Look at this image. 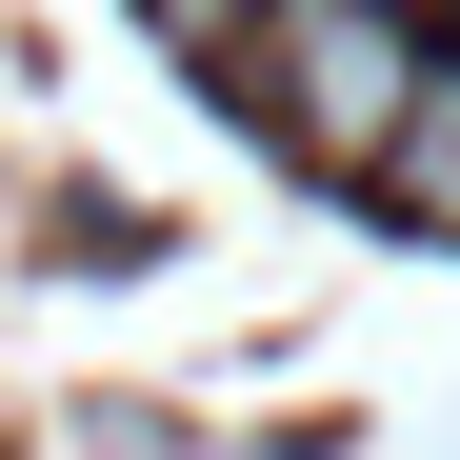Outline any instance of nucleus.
Returning <instances> with one entry per match:
<instances>
[{"mask_svg": "<svg viewBox=\"0 0 460 460\" xmlns=\"http://www.w3.org/2000/svg\"><path fill=\"white\" fill-rule=\"evenodd\" d=\"M241 81H261V120L300 140V161L380 181V161L420 140V101H440V40L401 21V0H280V21L241 40Z\"/></svg>", "mask_w": 460, "mask_h": 460, "instance_id": "1", "label": "nucleus"}, {"mask_svg": "<svg viewBox=\"0 0 460 460\" xmlns=\"http://www.w3.org/2000/svg\"><path fill=\"white\" fill-rule=\"evenodd\" d=\"M440 60H460V40H440Z\"/></svg>", "mask_w": 460, "mask_h": 460, "instance_id": "4", "label": "nucleus"}, {"mask_svg": "<svg viewBox=\"0 0 460 460\" xmlns=\"http://www.w3.org/2000/svg\"><path fill=\"white\" fill-rule=\"evenodd\" d=\"M380 200H401L420 241H460V60H440V101H420V140L380 161Z\"/></svg>", "mask_w": 460, "mask_h": 460, "instance_id": "2", "label": "nucleus"}, {"mask_svg": "<svg viewBox=\"0 0 460 460\" xmlns=\"http://www.w3.org/2000/svg\"><path fill=\"white\" fill-rule=\"evenodd\" d=\"M140 21H161V40H181V60H241V40H261V21H280V0H140Z\"/></svg>", "mask_w": 460, "mask_h": 460, "instance_id": "3", "label": "nucleus"}]
</instances>
